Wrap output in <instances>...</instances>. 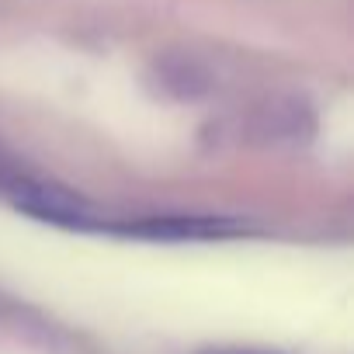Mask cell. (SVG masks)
<instances>
[{"mask_svg": "<svg viewBox=\"0 0 354 354\" xmlns=\"http://www.w3.org/2000/svg\"><path fill=\"white\" fill-rule=\"evenodd\" d=\"M0 195H4L15 209L35 216L39 223H53V226H66V230H104L108 223L94 212L91 202H84L80 195L49 185L35 174H25L18 167H4L0 163Z\"/></svg>", "mask_w": 354, "mask_h": 354, "instance_id": "1", "label": "cell"}, {"mask_svg": "<svg viewBox=\"0 0 354 354\" xmlns=\"http://www.w3.org/2000/svg\"><path fill=\"white\" fill-rule=\"evenodd\" d=\"M118 236L136 240H160V243H205V240H233L247 236L250 226L230 216H146L136 223L108 226Z\"/></svg>", "mask_w": 354, "mask_h": 354, "instance_id": "2", "label": "cell"}]
</instances>
